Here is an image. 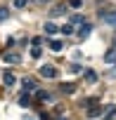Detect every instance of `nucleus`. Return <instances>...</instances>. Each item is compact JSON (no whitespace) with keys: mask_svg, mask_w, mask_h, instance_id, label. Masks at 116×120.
Listing matches in <instances>:
<instances>
[{"mask_svg":"<svg viewBox=\"0 0 116 120\" xmlns=\"http://www.w3.org/2000/svg\"><path fill=\"white\" fill-rule=\"evenodd\" d=\"M38 75H40V78H45V80H57V68H54V66H50V64H45V66H40Z\"/></svg>","mask_w":116,"mask_h":120,"instance_id":"obj_1","label":"nucleus"},{"mask_svg":"<svg viewBox=\"0 0 116 120\" xmlns=\"http://www.w3.org/2000/svg\"><path fill=\"white\" fill-rule=\"evenodd\" d=\"M90 31H92V24H90V21L81 24V26H78V40H85V38L90 35Z\"/></svg>","mask_w":116,"mask_h":120,"instance_id":"obj_2","label":"nucleus"},{"mask_svg":"<svg viewBox=\"0 0 116 120\" xmlns=\"http://www.w3.org/2000/svg\"><path fill=\"white\" fill-rule=\"evenodd\" d=\"M21 90H24V92H36V90H38V82H36L33 78H24V80H21Z\"/></svg>","mask_w":116,"mask_h":120,"instance_id":"obj_3","label":"nucleus"},{"mask_svg":"<svg viewBox=\"0 0 116 120\" xmlns=\"http://www.w3.org/2000/svg\"><path fill=\"white\" fill-rule=\"evenodd\" d=\"M99 19L107 21V24H111V26H116V10H107V12H102Z\"/></svg>","mask_w":116,"mask_h":120,"instance_id":"obj_4","label":"nucleus"},{"mask_svg":"<svg viewBox=\"0 0 116 120\" xmlns=\"http://www.w3.org/2000/svg\"><path fill=\"white\" fill-rule=\"evenodd\" d=\"M66 7H69L66 3H59V5H54V7L50 10V17H62V14L66 12Z\"/></svg>","mask_w":116,"mask_h":120,"instance_id":"obj_5","label":"nucleus"},{"mask_svg":"<svg viewBox=\"0 0 116 120\" xmlns=\"http://www.w3.org/2000/svg\"><path fill=\"white\" fill-rule=\"evenodd\" d=\"M5 61H7V64H19V61H21V54H17V52H7V54H5Z\"/></svg>","mask_w":116,"mask_h":120,"instance_id":"obj_6","label":"nucleus"},{"mask_svg":"<svg viewBox=\"0 0 116 120\" xmlns=\"http://www.w3.org/2000/svg\"><path fill=\"white\" fill-rule=\"evenodd\" d=\"M104 64H109V66H114V64H116V47H114V49H109V52L104 54Z\"/></svg>","mask_w":116,"mask_h":120,"instance_id":"obj_7","label":"nucleus"},{"mask_svg":"<svg viewBox=\"0 0 116 120\" xmlns=\"http://www.w3.org/2000/svg\"><path fill=\"white\" fill-rule=\"evenodd\" d=\"M59 90H62L64 94H74V92H76V85H74V82H59Z\"/></svg>","mask_w":116,"mask_h":120,"instance_id":"obj_8","label":"nucleus"},{"mask_svg":"<svg viewBox=\"0 0 116 120\" xmlns=\"http://www.w3.org/2000/svg\"><path fill=\"white\" fill-rule=\"evenodd\" d=\"M104 120H116V106H104Z\"/></svg>","mask_w":116,"mask_h":120,"instance_id":"obj_9","label":"nucleus"},{"mask_svg":"<svg viewBox=\"0 0 116 120\" xmlns=\"http://www.w3.org/2000/svg\"><path fill=\"white\" fill-rule=\"evenodd\" d=\"M69 24H74V26H81V24H85V17H83V14H71Z\"/></svg>","mask_w":116,"mask_h":120,"instance_id":"obj_10","label":"nucleus"},{"mask_svg":"<svg viewBox=\"0 0 116 120\" xmlns=\"http://www.w3.org/2000/svg\"><path fill=\"white\" fill-rule=\"evenodd\" d=\"M47 45H50V49H52V52H59V49L64 47V42H62V40H47Z\"/></svg>","mask_w":116,"mask_h":120,"instance_id":"obj_11","label":"nucleus"},{"mask_svg":"<svg viewBox=\"0 0 116 120\" xmlns=\"http://www.w3.org/2000/svg\"><path fill=\"white\" fill-rule=\"evenodd\" d=\"M57 31H59V28H57V24H54V21H45V33H50V35H54Z\"/></svg>","mask_w":116,"mask_h":120,"instance_id":"obj_12","label":"nucleus"},{"mask_svg":"<svg viewBox=\"0 0 116 120\" xmlns=\"http://www.w3.org/2000/svg\"><path fill=\"white\" fill-rule=\"evenodd\" d=\"M3 82H5L7 87H12V85L17 82V75H12V73H5V75H3Z\"/></svg>","mask_w":116,"mask_h":120,"instance_id":"obj_13","label":"nucleus"},{"mask_svg":"<svg viewBox=\"0 0 116 120\" xmlns=\"http://www.w3.org/2000/svg\"><path fill=\"white\" fill-rule=\"evenodd\" d=\"M36 97H38V99H43V101H50V99H52V94H50V92H45V90H36Z\"/></svg>","mask_w":116,"mask_h":120,"instance_id":"obj_14","label":"nucleus"},{"mask_svg":"<svg viewBox=\"0 0 116 120\" xmlns=\"http://www.w3.org/2000/svg\"><path fill=\"white\" fill-rule=\"evenodd\" d=\"M74 28H76V26H74V24H64V26H62V28H59V31H62V33H64V35H71V33H74Z\"/></svg>","mask_w":116,"mask_h":120,"instance_id":"obj_15","label":"nucleus"},{"mask_svg":"<svg viewBox=\"0 0 116 120\" xmlns=\"http://www.w3.org/2000/svg\"><path fill=\"white\" fill-rule=\"evenodd\" d=\"M85 82H97V73L95 71H85Z\"/></svg>","mask_w":116,"mask_h":120,"instance_id":"obj_16","label":"nucleus"},{"mask_svg":"<svg viewBox=\"0 0 116 120\" xmlns=\"http://www.w3.org/2000/svg\"><path fill=\"white\" fill-rule=\"evenodd\" d=\"M19 104H21V106H29V104H31V99H29V92H21V94H19Z\"/></svg>","mask_w":116,"mask_h":120,"instance_id":"obj_17","label":"nucleus"},{"mask_svg":"<svg viewBox=\"0 0 116 120\" xmlns=\"http://www.w3.org/2000/svg\"><path fill=\"white\" fill-rule=\"evenodd\" d=\"M66 5L74 7V10H81V7H83V0H66Z\"/></svg>","mask_w":116,"mask_h":120,"instance_id":"obj_18","label":"nucleus"},{"mask_svg":"<svg viewBox=\"0 0 116 120\" xmlns=\"http://www.w3.org/2000/svg\"><path fill=\"white\" fill-rule=\"evenodd\" d=\"M7 17H10V10L7 7H0V21H7Z\"/></svg>","mask_w":116,"mask_h":120,"instance_id":"obj_19","label":"nucleus"},{"mask_svg":"<svg viewBox=\"0 0 116 120\" xmlns=\"http://www.w3.org/2000/svg\"><path fill=\"white\" fill-rule=\"evenodd\" d=\"M26 3H29V0H14V3H12V5H14L17 10H21V7H26Z\"/></svg>","mask_w":116,"mask_h":120,"instance_id":"obj_20","label":"nucleus"},{"mask_svg":"<svg viewBox=\"0 0 116 120\" xmlns=\"http://www.w3.org/2000/svg\"><path fill=\"white\" fill-rule=\"evenodd\" d=\"M40 54H43L40 47H33V49H31V56H33V59H40Z\"/></svg>","mask_w":116,"mask_h":120,"instance_id":"obj_21","label":"nucleus"},{"mask_svg":"<svg viewBox=\"0 0 116 120\" xmlns=\"http://www.w3.org/2000/svg\"><path fill=\"white\" fill-rule=\"evenodd\" d=\"M43 40H45V38H40V35H38V38H33L31 42H33V47H40V45H43Z\"/></svg>","mask_w":116,"mask_h":120,"instance_id":"obj_22","label":"nucleus"},{"mask_svg":"<svg viewBox=\"0 0 116 120\" xmlns=\"http://www.w3.org/2000/svg\"><path fill=\"white\" fill-rule=\"evenodd\" d=\"M88 115H90V118H95V115H99V108H90V111H88Z\"/></svg>","mask_w":116,"mask_h":120,"instance_id":"obj_23","label":"nucleus"},{"mask_svg":"<svg viewBox=\"0 0 116 120\" xmlns=\"http://www.w3.org/2000/svg\"><path fill=\"white\" fill-rule=\"evenodd\" d=\"M109 78H116V64L111 66V71H109Z\"/></svg>","mask_w":116,"mask_h":120,"instance_id":"obj_24","label":"nucleus"},{"mask_svg":"<svg viewBox=\"0 0 116 120\" xmlns=\"http://www.w3.org/2000/svg\"><path fill=\"white\" fill-rule=\"evenodd\" d=\"M57 120H69V115H62V118H57Z\"/></svg>","mask_w":116,"mask_h":120,"instance_id":"obj_25","label":"nucleus"},{"mask_svg":"<svg viewBox=\"0 0 116 120\" xmlns=\"http://www.w3.org/2000/svg\"><path fill=\"white\" fill-rule=\"evenodd\" d=\"M36 3H40V5H43V3H47V0H36Z\"/></svg>","mask_w":116,"mask_h":120,"instance_id":"obj_26","label":"nucleus"}]
</instances>
